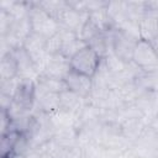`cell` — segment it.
Here are the masks:
<instances>
[{
	"instance_id": "obj_1",
	"label": "cell",
	"mask_w": 158,
	"mask_h": 158,
	"mask_svg": "<svg viewBox=\"0 0 158 158\" xmlns=\"http://www.w3.org/2000/svg\"><path fill=\"white\" fill-rule=\"evenodd\" d=\"M102 57L91 47L85 46L79 49L74 56L70 57L69 64L70 70L77 72L79 74L94 78L99 70Z\"/></svg>"
},
{
	"instance_id": "obj_2",
	"label": "cell",
	"mask_w": 158,
	"mask_h": 158,
	"mask_svg": "<svg viewBox=\"0 0 158 158\" xmlns=\"http://www.w3.org/2000/svg\"><path fill=\"white\" fill-rule=\"evenodd\" d=\"M28 17L31 21L32 32L44 37L46 40H48L60 30L59 22L47 11H44L38 4L31 6Z\"/></svg>"
},
{
	"instance_id": "obj_3",
	"label": "cell",
	"mask_w": 158,
	"mask_h": 158,
	"mask_svg": "<svg viewBox=\"0 0 158 158\" xmlns=\"http://www.w3.org/2000/svg\"><path fill=\"white\" fill-rule=\"evenodd\" d=\"M138 37L118 28L112 36V52L120 58L123 63L132 62V53L136 43L138 42Z\"/></svg>"
},
{
	"instance_id": "obj_4",
	"label": "cell",
	"mask_w": 158,
	"mask_h": 158,
	"mask_svg": "<svg viewBox=\"0 0 158 158\" xmlns=\"http://www.w3.org/2000/svg\"><path fill=\"white\" fill-rule=\"evenodd\" d=\"M132 62L142 69L153 68L158 64V53L153 48L151 42L138 40L133 48Z\"/></svg>"
},
{
	"instance_id": "obj_5",
	"label": "cell",
	"mask_w": 158,
	"mask_h": 158,
	"mask_svg": "<svg viewBox=\"0 0 158 158\" xmlns=\"http://www.w3.org/2000/svg\"><path fill=\"white\" fill-rule=\"evenodd\" d=\"M67 89L79 98H86L93 89V78L70 70L64 78Z\"/></svg>"
},
{
	"instance_id": "obj_6",
	"label": "cell",
	"mask_w": 158,
	"mask_h": 158,
	"mask_svg": "<svg viewBox=\"0 0 158 158\" xmlns=\"http://www.w3.org/2000/svg\"><path fill=\"white\" fill-rule=\"evenodd\" d=\"M69 72H70L69 58H67L62 53H58V54L51 56V58L46 65V69L43 70V73L41 75L64 80V78L67 77V74Z\"/></svg>"
},
{
	"instance_id": "obj_7",
	"label": "cell",
	"mask_w": 158,
	"mask_h": 158,
	"mask_svg": "<svg viewBox=\"0 0 158 158\" xmlns=\"http://www.w3.org/2000/svg\"><path fill=\"white\" fill-rule=\"evenodd\" d=\"M36 100V81L33 80H22L19 85V89L14 96V104L25 110L26 112L33 106Z\"/></svg>"
},
{
	"instance_id": "obj_8",
	"label": "cell",
	"mask_w": 158,
	"mask_h": 158,
	"mask_svg": "<svg viewBox=\"0 0 158 158\" xmlns=\"http://www.w3.org/2000/svg\"><path fill=\"white\" fill-rule=\"evenodd\" d=\"M138 36L139 40L152 42V40L158 33V17L143 16L138 22Z\"/></svg>"
},
{
	"instance_id": "obj_9",
	"label": "cell",
	"mask_w": 158,
	"mask_h": 158,
	"mask_svg": "<svg viewBox=\"0 0 158 158\" xmlns=\"http://www.w3.org/2000/svg\"><path fill=\"white\" fill-rule=\"evenodd\" d=\"M19 74L17 69V63L11 53L1 56V62H0V80L6 81L12 78H16Z\"/></svg>"
},
{
	"instance_id": "obj_10",
	"label": "cell",
	"mask_w": 158,
	"mask_h": 158,
	"mask_svg": "<svg viewBox=\"0 0 158 158\" xmlns=\"http://www.w3.org/2000/svg\"><path fill=\"white\" fill-rule=\"evenodd\" d=\"M36 100H38V104H40L41 109H42L44 112L53 114V112H58V111L60 110V99H59V94L47 93V94H43V95L37 96Z\"/></svg>"
},
{
	"instance_id": "obj_11",
	"label": "cell",
	"mask_w": 158,
	"mask_h": 158,
	"mask_svg": "<svg viewBox=\"0 0 158 158\" xmlns=\"http://www.w3.org/2000/svg\"><path fill=\"white\" fill-rule=\"evenodd\" d=\"M59 99H60V110L69 111L78 104L79 99H81V98H79L78 95H75L74 93H72L69 90H65L59 94Z\"/></svg>"
},
{
	"instance_id": "obj_12",
	"label": "cell",
	"mask_w": 158,
	"mask_h": 158,
	"mask_svg": "<svg viewBox=\"0 0 158 158\" xmlns=\"http://www.w3.org/2000/svg\"><path fill=\"white\" fill-rule=\"evenodd\" d=\"M62 48H63V40L58 31L56 35H53L46 41V49L49 56H53V54L62 53Z\"/></svg>"
},
{
	"instance_id": "obj_13",
	"label": "cell",
	"mask_w": 158,
	"mask_h": 158,
	"mask_svg": "<svg viewBox=\"0 0 158 158\" xmlns=\"http://www.w3.org/2000/svg\"><path fill=\"white\" fill-rule=\"evenodd\" d=\"M20 83H21V79L19 77L12 78V79L6 80V81H1V94H5V95L14 98L17 89H19Z\"/></svg>"
},
{
	"instance_id": "obj_14",
	"label": "cell",
	"mask_w": 158,
	"mask_h": 158,
	"mask_svg": "<svg viewBox=\"0 0 158 158\" xmlns=\"http://www.w3.org/2000/svg\"><path fill=\"white\" fill-rule=\"evenodd\" d=\"M151 44L153 46V48L157 51V53H158V33H157V36L152 40V42H151Z\"/></svg>"
},
{
	"instance_id": "obj_15",
	"label": "cell",
	"mask_w": 158,
	"mask_h": 158,
	"mask_svg": "<svg viewBox=\"0 0 158 158\" xmlns=\"http://www.w3.org/2000/svg\"><path fill=\"white\" fill-rule=\"evenodd\" d=\"M9 158H28V157H27V154H22V153H14Z\"/></svg>"
}]
</instances>
